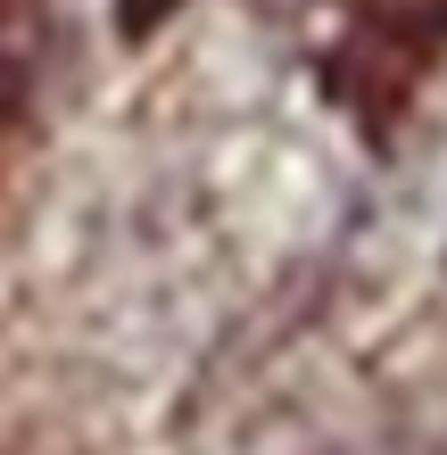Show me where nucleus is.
<instances>
[{"instance_id": "2", "label": "nucleus", "mask_w": 447, "mask_h": 455, "mask_svg": "<svg viewBox=\"0 0 447 455\" xmlns=\"http://www.w3.org/2000/svg\"><path fill=\"white\" fill-rule=\"evenodd\" d=\"M166 9H182V0H124V34H149Z\"/></svg>"}, {"instance_id": "1", "label": "nucleus", "mask_w": 447, "mask_h": 455, "mask_svg": "<svg viewBox=\"0 0 447 455\" xmlns=\"http://www.w3.org/2000/svg\"><path fill=\"white\" fill-rule=\"evenodd\" d=\"M431 59H447V0H364V17L323 59V84L356 124L389 132L414 108Z\"/></svg>"}]
</instances>
